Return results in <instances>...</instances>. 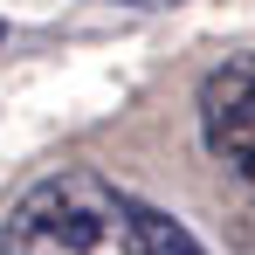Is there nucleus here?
<instances>
[{"mask_svg": "<svg viewBox=\"0 0 255 255\" xmlns=\"http://www.w3.org/2000/svg\"><path fill=\"white\" fill-rule=\"evenodd\" d=\"M131 7H166V0H131Z\"/></svg>", "mask_w": 255, "mask_h": 255, "instance_id": "obj_4", "label": "nucleus"}, {"mask_svg": "<svg viewBox=\"0 0 255 255\" xmlns=\"http://www.w3.org/2000/svg\"><path fill=\"white\" fill-rule=\"evenodd\" d=\"M200 138L242 186H255V55H228L200 76Z\"/></svg>", "mask_w": 255, "mask_h": 255, "instance_id": "obj_2", "label": "nucleus"}, {"mask_svg": "<svg viewBox=\"0 0 255 255\" xmlns=\"http://www.w3.org/2000/svg\"><path fill=\"white\" fill-rule=\"evenodd\" d=\"M0 42H7V28H0Z\"/></svg>", "mask_w": 255, "mask_h": 255, "instance_id": "obj_5", "label": "nucleus"}, {"mask_svg": "<svg viewBox=\"0 0 255 255\" xmlns=\"http://www.w3.org/2000/svg\"><path fill=\"white\" fill-rule=\"evenodd\" d=\"M0 255H159V242L138 193L90 166H62L7 207Z\"/></svg>", "mask_w": 255, "mask_h": 255, "instance_id": "obj_1", "label": "nucleus"}, {"mask_svg": "<svg viewBox=\"0 0 255 255\" xmlns=\"http://www.w3.org/2000/svg\"><path fill=\"white\" fill-rule=\"evenodd\" d=\"M152 242H159V255H207L179 214H159V207H152Z\"/></svg>", "mask_w": 255, "mask_h": 255, "instance_id": "obj_3", "label": "nucleus"}]
</instances>
